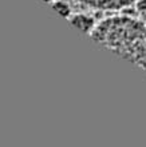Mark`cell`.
<instances>
[{"label": "cell", "mask_w": 146, "mask_h": 147, "mask_svg": "<svg viewBox=\"0 0 146 147\" xmlns=\"http://www.w3.org/2000/svg\"><path fill=\"white\" fill-rule=\"evenodd\" d=\"M91 39L121 58L146 71V24L131 16H115L102 20Z\"/></svg>", "instance_id": "obj_1"}, {"label": "cell", "mask_w": 146, "mask_h": 147, "mask_svg": "<svg viewBox=\"0 0 146 147\" xmlns=\"http://www.w3.org/2000/svg\"><path fill=\"white\" fill-rule=\"evenodd\" d=\"M78 3L99 9H119L123 7H129L135 0H77Z\"/></svg>", "instance_id": "obj_2"}, {"label": "cell", "mask_w": 146, "mask_h": 147, "mask_svg": "<svg viewBox=\"0 0 146 147\" xmlns=\"http://www.w3.org/2000/svg\"><path fill=\"white\" fill-rule=\"evenodd\" d=\"M69 20L71 22L74 27H77L79 31H82L83 34H87V35H91L92 31L95 30L96 23L94 18L87 13H83V12H77V13H73V15L69 18Z\"/></svg>", "instance_id": "obj_3"}, {"label": "cell", "mask_w": 146, "mask_h": 147, "mask_svg": "<svg viewBox=\"0 0 146 147\" xmlns=\"http://www.w3.org/2000/svg\"><path fill=\"white\" fill-rule=\"evenodd\" d=\"M51 7L54 8L60 16H63V18H70V16L73 15L71 5H70L69 1H66V0H54V1L51 3Z\"/></svg>", "instance_id": "obj_4"}, {"label": "cell", "mask_w": 146, "mask_h": 147, "mask_svg": "<svg viewBox=\"0 0 146 147\" xmlns=\"http://www.w3.org/2000/svg\"><path fill=\"white\" fill-rule=\"evenodd\" d=\"M135 7L138 11H146V0H135Z\"/></svg>", "instance_id": "obj_5"}, {"label": "cell", "mask_w": 146, "mask_h": 147, "mask_svg": "<svg viewBox=\"0 0 146 147\" xmlns=\"http://www.w3.org/2000/svg\"><path fill=\"white\" fill-rule=\"evenodd\" d=\"M43 1H46V3H52V1H54V0H43Z\"/></svg>", "instance_id": "obj_6"}]
</instances>
